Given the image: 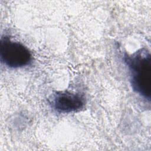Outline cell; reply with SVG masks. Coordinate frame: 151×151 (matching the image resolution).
I'll return each instance as SVG.
<instances>
[{"mask_svg": "<svg viewBox=\"0 0 151 151\" xmlns=\"http://www.w3.org/2000/svg\"><path fill=\"white\" fill-rule=\"evenodd\" d=\"M124 62L129 69L133 90L149 101L151 96V55L146 48L132 54H125Z\"/></svg>", "mask_w": 151, "mask_h": 151, "instance_id": "obj_1", "label": "cell"}, {"mask_svg": "<svg viewBox=\"0 0 151 151\" xmlns=\"http://www.w3.org/2000/svg\"><path fill=\"white\" fill-rule=\"evenodd\" d=\"M0 58L2 63L11 68H22L31 64L32 55L21 42L12 40L8 36L1 38Z\"/></svg>", "mask_w": 151, "mask_h": 151, "instance_id": "obj_2", "label": "cell"}, {"mask_svg": "<svg viewBox=\"0 0 151 151\" xmlns=\"http://www.w3.org/2000/svg\"><path fill=\"white\" fill-rule=\"evenodd\" d=\"M50 103L56 111L70 113L77 112L84 109L86 101L84 94L80 93L58 91L52 95Z\"/></svg>", "mask_w": 151, "mask_h": 151, "instance_id": "obj_3", "label": "cell"}]
</instances>
